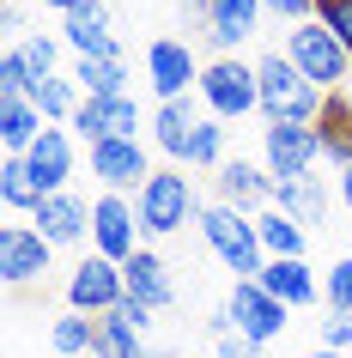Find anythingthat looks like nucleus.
<instances>
[{"instance_id":"nucleus-1","label":"nucleus","mask_w":352,"mask_h":358,"mask_svg":"<svg viewBox=\"0 0 352 358\" xmlns=\"http://www.w3.org/2000/svg\"><path fill=\"white\" fill-rule=\"evenodd\" d=\"M134 207H140L146 237H176V231L201 225V201H195V182L183 176V164L152 170L146 182H140V194H134Z\"/></svg>"},{"instance_id":"nucleus-2","label":"nucleus","mask_w":352,"mask_h":358,"mask_svg":"<svg viewBox=\"0 0 352 358\" xmlns=\"http://www.w3.org/2000/svg\"><path fill=\"white\" fill-rule=\"evenodd\" d=\"M206 237V249L219 255L237 280H255L261 267H267V249H261V231H255V213H237L225 207V201H213V207H201V225H195Z\"/></svg>"},{"instance_id":"nucleus-3","label":"nucleus","mask_w":352,"mask_h":358,"mask_svg":"<svg viewBox=\"0 0 352 358\" xmlns=\"http://www.w3.org/2000/svg\"><path fill=\"white\" fill-rule=\"evenodd\" d=\"M201 110L213 115V122H243V115H255L261 110V73H255V61H237V55H213L201 67Z\"/></svg>"},{"instance_id":"nucleus-4","label":"nucleus","mask_w":352,"mask_h":358,"mask_svg":"<svg viewBox=\"0 0 352 358\" xmlns=\"http://www.w3.org/2000/svg\"><path fill=\"white\" fill-rule=\"evenodd\" d=\"M255 73H261V115H267V122L316 128V115H322V97H328V92H316L310 79L286 61V49H279V55H261Z\"/></svg>"},{"instance_id":"nucleus-5","label":"nucleus","mask_w":352,"mask_h":358,"mask_svg":"<svg viewBox=\"0 0 352 358\" xmlns=\"http://www.w3.org/2000/svg\"><path fill=\"white\" fill-rule=\"evenodd\" d=\"M286 61L310 79L316 92H340V85L352 79V55L340 49V37H334L322 19L292 24V31H286Z\"/></svg>"},{"instance_id":"nucleus-6","label":"nucleus","mask_w":352,"mask_h":358,"mask_svg":"<svg viewBox=\"0 0 352 358\" xmlns=\"http://www.w3.org/2000/svg\"><path fill=\"white\" fill-rule=\"evenodd\" d=\"M140 237H146V225H140L134 194L104 189L92 201V255H104V262H134L140 255Z\"/></svg>"},{"instance_id":"nucleus-7","label":"nucleus","mask_w":352,"mask_h":358,"mask_svg":"<svg viewBox=\"0 0 352 358\" xmlns=\"http://www.w3.org/2000/svg\"><path fill=\"white\" fill-rule=\"evenodd\" d=\"M261 164L274 182H304L322 164V140H316V128H297V122H267L261 128Z\"/></svg>"},{"instance_id":"nucleus-8","label":"nucleus","mask_w":352,"mask_h":358,"mask_svg":"<svg viewBox=\"0 0 352 358\" xmlns=\"http://www.w3.org/2000/svg\"><path fill=\"white\" fill-rule=\"evenodd\" d=\"M128 303V280H122V262H104V255H85V262L67 273V310L79 316H115Z\"/></svg>"},{"instance_id":"nucleus-9","label":"nucleus","mask_w":352,"mask_h":358,"mask_svg":"<svg viewBox=\"0 0 352 358\" xmlns=\"http://www.w3.org/2000/svg\"><path fill=\"white\" fill-rule=\"evenodd\" d=\"M201 67H206V61H195V49L176 43V37H158L146 49V85H152L158 103H176V97L201 92Z\"/></svg>"},{"instance_id":"nucleus-10","label":"nucleus","mask_w":352,"mask_h":358,"mask_svg":"<svg viewBox=\"0 0 352 358\" xmlns=\"http://www.w3.org/2000/svg\"><path fill=\"white\" fill-rule=\"evenodd\" d=\"M231 322H237V340H249V346H267V340L286 334V303L274 298V292H261V280H237V292H231Z\"/></svg>"},{"instance_id":"nucleus-11","label":"nucleus","mask_w":352,"mask_h":358,"mask_svg":"<svg viewBox=\"0 0 352 358\" xmlns=\"http://www.w3.org/2000/svg\"><path fill=\"white\" fill-rule=\"evenodd\" d=\"M67 128L85 146H97V140H140V103H134V92L128 97H85Z\"/></svg>"},{"instance_id":"nucleus-12","label":"nucleus","mask_w":352,"mask_h":358,"mask_svg":"<svg viewBox=\"0 0 352 358\" xmlns=\"http://www.w3.org/2000/svg\"><path fill=\"white\" fill-rule=\"evenodd\" d=\"M49 255H55V243H49L37 225H6L0 231V280L6 285L43 280V273H49Z\"/></svg>"},{"instance_id":"nucleus-13","label":"nucleus","mask_w":352,"mask_h":358,"mask_svg":"<svg viewBox=\"0 0 352 358\" xmlns=\"http://www.w3.org/2000/svg\"><path fill=\"white\" fill-rule=\"evenodd\" d=\"M92 176L110 194H128V189L140 194V182L152 176L146 146H140V140H97V146H92Z\"/></svg>"},{"instance_id":"nucleus-14","label":"nucleus","mask_w":352,"mask_h":358,"mask_svg":"<svg viewBox=\"0 0 352 358\" xmlns=\"http://www.w3.org/2000/svg\"><path fill=\"white\" fill-rule=\"evenodd\" d=\"M219 201L237 213H267L274 207V176H267V164H249V158H225L219 164Z\"/></svg>"},{"instance_id":"nucleus-15","label":"nucleus","mask_w":352,"mask_h":358,"mask_svg":"<svg viewBox=\"0 0 352 358\" xmlns=\"http://www.w3.org/2000/svg\"><path fill=\"white\" fill-rule=\"evenodd\" d=\"M61 43L73 49V61H92V55H122V49H115L110 6H104V0H79L73 13H67V31H61Z\"/></svg>"},{"instance_id":"nucleus-16","label":"nucleus","mask_w":352,"mask_h":358,"mask_svg":"<svg viewBox=\"0 0 352 358\" xmlns=\"http://www.w3.org/2000/svg\"><path fill=\"white\" fill-rule=\"evenodd\" d=\"M31 225H37L55 249H61V243H85V237H92V207H85L79 194L61 189V194H43V201H37Z\"/></svg>"},{"instance_id":"nucleus-17","label":"nucleus","mask_w":352,"mask_h":358,"mask_svg":"<svg viewBox=\"0 0 352 358\" xmlns=\"http://www.w3.org/2000/svg\"><path fill=\"white\" fill-rule=\"evenodd\" d=\"M201 19H206V37H213V49H219V55H231L237 43H249V37L261 31L267 6H261V0H213Z\"/></svg>"},{"instance_id":"nucleus-18","label":"nucleus","mask_w":352,"mask_h":358,"mask_svg":"<svg viewBox=\"0 0 352 358\" xmlns=\"http://www.w3.org/2000/svg\"><path fill=\"white\" fill-rule=\"evenodd\" d=\"M195 128H201V110H195V97H176V103H158V110H152V146L164 152L170 164H188Z\"/></svg>"},{"instance_id":"nucleus-19","label":"nucleus","mask_w":352,"mask_h":358,"mask_svg":"<svg viewBox=\"0 0 352 358\" xmlns=\"http://www.w3.org/2000/svg\"><path fill=\"white\" fill-rule=\"evenodd\" d=\"M73 158H79V152H73V134H67V128H43V140L24 152V164H31V176H37L43 194H61V189H67Z\"/></svg>"},{"instance_id":"nucleus-20","label":"nucleus","mask_w":352,"mask_h":358,"mask_svg":"<svg viewBox=\"0 0 352 358\" xmlns=\"http://www.w3.org/2000/svg\"><path fill=\"white\" fill-rule=\"evenodd\" d=\"M255 280H261V292H274V298L286 303V310H304V303H316V298H322V280L310 273V262H304V255L267 262V267L255 273Z\"/></svg>"},{"instance_id":"nucleus-21","label":"nucleus","mask_w":352,"mask_h":358,"mask_svg":"<svg viewBox=\"0 0 352 358\" xmlns=\"http://www.w3.org/2000/svg\"><path fill=\"white\" fill-rule=\"evenodd\" d=\"M122 280H128V298L146 303V310H164L176 298V280H170V267H164L158 249H140L134 262H122Z\"/></svg>"},{"instance_id":"nucleus-22","label":"nucleus","mask_w":352,"mask_h":358,"mask_svg":"<svg viewBox=\"0 0 352 358\" xmlns=\"http://www.w3.org/2000/svg\"><path fill=\"white\" fill-rule=\"evenodd\" d=\"M43 122L37 115V103L31 97H0V146H6V158H24V152L43 140Z\"/></svg>"},{"instance_id":"nucleus-23","label":"nucleus","mask_w":352,"mask_h":358,"mask_svg":"<svg viewBox=\"0 0 352 358\" xmlns=\"http://www.w3.org/2000/svg\"><path fill=\"white\" fill-rule=\"evenodd\" d=\"M255 231H261V249H267V262H286V255H304V243H310V231L297 225L292 213H255Z\"/></svg>"},{"instance_id":"nucleus-24","label":"nucleus","mask_w":352,"mask_h":358,"mask_svg":"<svg viewBox=\"0 0 352 358\" xmlns=\"http://www.w3.org/2000/svg\"><path fill=\"white\" fill-rule=\"evenodd\" d=\"M274 207L292 213L297 225L310 231V225H322V213H328V189H322L316 176H304V182H274Z\"/></svg>"},{"instance_id":"nucleus-25","label":"nucleus","mask_w":352,"mask_h":358,"mask_svg":"<svg viewBox=\"0 0 352 358\" xmlns=\"http://www.w3.org/2000/svg\"><path fill=\"white\" fill-rule=\"evenodd\" d=\"M31 103H37V115L49 128H61V122H73V110L85 103V92L73 85V73H55V79H37V85H31Z\"/></svg>"},{"instance_id":"nucleus-26","label":"nucleus","mask_w":352,"mask_h":358,"mask_svg":"<svg viewBox=\"0 0 352 358\" xmlns=\"http://www.w3.org/2000/svg\"><path fill=\"white\" fill-rule=\"evenodd\" d=\"M73 85H79L85 97H128V67H122V55L73 61Z\"/></svg>"},{"instance_id":"nucleus-27","label":"nucleus","mask_w":352,"mask_h":358,"mask_svg":"<svg viewBox=\"0 0 352 358\" xmlns=\"http://www.w3.org/2000/svg\"><path fill=\"white\" fill-rule=\"evenodd\" d=\"M43 189H37V176H31V164L24 158H0V207L6 213H37Z\"/></svg>"},{"instance_id":"nucleus-28","label":"nucleus","mask_w":352,"mask_h":358,"mask_svg":"<svg viewBox=\"0 0 352 358\" xmlns=\"http://www.w3.org/2000/svg\"><path fill=\"white\" fill-rule=\"evenodd\" d=\"M49 340H55V352H61V358H85V352H97V316H79V310H67V316L49 328Z\"/></svg>"},{"instance_id":"nucleus-29","label":"nucleus","mask_w":352,"mask_h":358,"mask_svg":"<svg viewBox=\"0 0 352 358\" xmlns=\"http://www.w3.org/2000/svg\"><path fill=\"white\" fill-rule=\"evenodd\" d=\"M97 358H152V352H146V334H134L115 316H104L97 322Z\"/></svg>"},{"instance_id":"nucleus-30","label":"nucleus","mask_w":352,"mask_h":358,"mask_svg":"<svg viewBox=\"0 0 352 358\" xmlns=\"http://www.w3.org/2000/svg\"><path fill=\"white\" fill-rule=\"evenodd\" d=\"M13 49L24 55L31 79H55V73H61V43H55V37H43V31H31V37H24V43H13Z\"/></svg>"},{"instance_id":"nucleus-31","label":"nucleus","mask_w":352,"mask_h":358,"mask_svg":"<svg viewBox=\"0 0 352 358\" xmlns=\"http://www.w3.org/2000/svg\"><path fill=\"white\" fill-rule=\"evenodd\" d=\"M188 164H195V170H219V164H225V122L201 115V128H195V146H188Z\"/></svg>"},{"instance_id":"nucleus-32","label":"nucleus","mask_w":352,"mask_h":358,"mask_svg":"<svg viewBox=\"0 0 352 358\" xmlns=\"http://www.w3.org/2000/svg\"><path fill=\"white\" fill-rule=\"evenodd\" d=\"M322 303L352 316V255H340V262L328 267V280H322Z\"/></svg>"},{"instance_id":"nucleus-33","label":"nucleus","mask_w":352,"mask_h":358,"mask_svg":"<svg viewBox=\"0 0 352 358\" xmlns=\"http://www.w3.org/2000/svg\"><path fill=\"white\" fill-rule=\"evenodd\" d=\"M31 85H37V79H31L24 55H19V49H6V55H0V97H31Z\"/></svg>"},{"instance_id":"nucleus-34","label":"nucleus","mask_w":352,"mask_h":358,"mask_svg":"<svg viewBox=\"0 0 352 358\" xmlns=\"http://www.w3.org/2000/svg\"><path fill=\"white\" fill-rule=\"evenodd\" d=\"M316 19L328 24L334 37H340V49L352 55V0H316Z\"/></svg>"},{"instance_id":"nucleus-35","label":"nucleus","mask_w":352,"mask_h":358,"mask_svg":"<svg viewBox=\"0 0 352 358\" xmlns=\"http://www.w3.org/2000/svg\"><path fill=\"white\" fill-rule=\"evenodd\" d=\"M316 340H322L328 352H352V316L346 310H328V316L316 322Z\"/></svg>"},{"instance_id":"nucleus-36","label":"nucleus","mask_w":352,"mask_h":358,"mask_svg":"<svg viewBox=\"0 0 352 358\" xmlns=\"http://www.w3.org/2000/svg\"><path fill=\"white\" fill-rule=\"evenodd\" d=\"M267 6V19H279V24H310L316 19V0H261Z\"/></svg>"},{"instance_id":"nucleus-37","label":"nucleus","mask_w":352,"mask_h":358,"mask_svg":"<svg viewBox=\"0 0 352 358\" xmlns=\"http://www.w3.org/2000/svg\"><path fill=\"white\" fill-rule=\"evenodd\" d=\"M152 316H158V310H146V303H122V310H115V322H122V328H134V334H146V328H152Z\"/></svg>"},{"instance_id":"nucleus-38","label":"nucleus","mask_w":352,"mask_h":358,"mask_svg":"<svg viewBox=\"0 0 352 358\" xmlns=\"http://www.w3.org/2000/svg\"><path fill=\"white\" fill-rule=\"evenodd\" d=\"M219 358H267V346H249V340H219Z\"/></svg>"},{"instance_id":"nucleus-39","label":"nucleus","mask_w":352,"mask_h":358,"mask_svg":"<svg viewBox=\"0 0 352 358\" xmlns=\"http://www.w3.org/2000/svg\"><path fill=\"white\" fill-rule=\"evenodd\" d=\"M0 31L13 43H24V19H19V6H0Z\"/></svg>"},{"instance_id":"nucleus-40","label":"nucleus","mask_w":352,"mask_h":358,"mask_svg":"<svg viewBox=\"0 0 352 358\" xmlns=\"http://www.w3.org/2000/svg\"><path fill=\"white\" fill-rule=\"evenodd\" d=\"M334 176H340V201L352 207V164H346V170H334Z\"/></svg>"},{"instance_id":"nucleus-41","label":"nucleus","mask_w":352,"mask_h":358,"mask_svg":"<svg viewBox=\"0 0 352 358\" xmlns=\"http://www.w3.org/2000/svg\"><path fill=\"white\" fill-rule=\"evenodd\" d=\"M37 6H55V13H73L79 0H37Z\"/></svg>"},{"instance_id":"nucleus-42","label":"nucleus","mask_w":352,"mask_h":358,"mask_svg":"<svg viewBox=\"0 0 352 358\" xmlns=\"http://www.w3.org/2000/svg\"><path fill=\"white\" fill-rule=\"evenodd\" d=\"M304 358H346V352H328V346H316V352H304Z\"/></svg>"},{"instance_id":"nucleus-43","label":"nucleus","mask_w":352,"mask_h":358,"mask_svg":"<svg viewBox=\"0 0 352 358\" xmlns=\"http://www.w3.org/2000/svg\"><path fill=\"white\" fill-rule=\"evenodd\" d=\"M188 6H195V13H206V6H213V0H188Z\"/></svg>"},{"instance_id":"nucleus-44","label":"nucleus","mask_w":352,"mask_h":358,"mask_svg":"<svg viewBox=\"0 0 352 358\" xmlns=\"http://www.w3.org/2000/svg\"><path fill=\"white\" fill-rule=\"evenodd\" d=\"M85 358H97V352H85Z\"/></svg>"}]
</instances>
